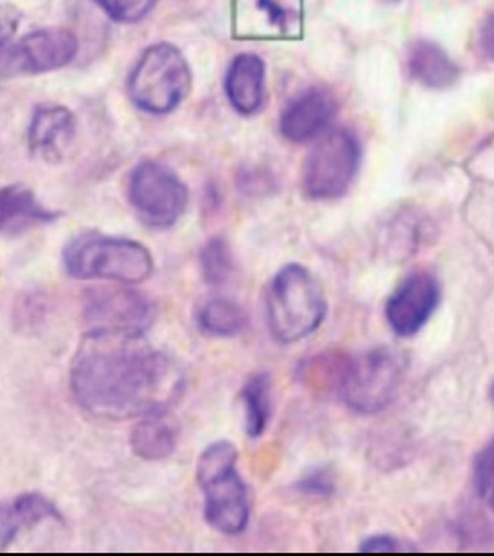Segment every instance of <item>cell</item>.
Instances as JSON below:
<instances>
[{
	"label": "cell",
	"mask_w": 494,
	"mask_h": 556,
	"mask_svg": "<svg viewBox=\"0 0 494 556\" xmlns=\"http://www.w3.org/2000/svg\"><path fill=\"white\" fill-rule=\"evenodd\" d=\"M111 21L135 25L153 13L159 0H94Z\"/></svg>",
	"instance_id": "23"
},
{
	"label": "cell",
	"mask_w": 494,
	"mask_h": 556,
	"mask_svg": "<svg viewBox=\"0 0 494 556\" xmlns=\"http://www.w3.org/2000/svg\"><path fill=\"white\" fill-rule=\"evenodd\" d=\"M62 263L69 276L81 281L101 279L124 286L147 281L154 270L153 255L142 243L96 231L69 240Z\"/></svg>",
	"instance_id": "3"
},
{
	"label": "cell",
	"mask_w": 494,
	"mask_h": 556,
	"mask_svg": "<svg viewBox=\"0 0 494 556\" xmlns=\"http://www.w3.org/2000/svg\"><path fill=\"white\" fill-rule=\"evenodd\" d=\"M69 383L81 409L121 421L166 410L180 399L185 376L173 357L150 348L143 337L87 333Z\"/></svg>",
	"instance_id": "1"
},
{
	"label": "cell",
	"mask_w": 494,
	"mask_h": 556,
	"mask_svg": "<svg viewBox=\"0 0 494 556\" xmlns=\"http://www.w3.org/2000/svg\"><path fill=\"white\" fill-rule=\"evenodd\" d=\"M268 329L282 344L305 340L328 315L320 282L305 266L287 264L271 279L266 295Z\"/></svg>",
	"instance_id": "2"
},
{
	"label": "cell",
	"mask_w": 494,
	"mask_h": 556,
	"mask_svg": "<svg viewBox=\"0 0 494 556\" xmlns=\"http://www.w3.org/2000/svg\"><path fill=\"white\" fill-rule=\"evenodd\" d=\"M127 198L147 227H174L189 204L188 186L173 169L154 161L138 163L127 180Z\"/></svg>",
	"instance_id": "8"
},
{
	"label": "cell",
	"mask_w": 494,
	"mask_h": 556,
	"mask_svg": "<svg viewBox=\"0 0 494 556\" xmlns=\"http://www.w3.org/2000/svg\"><path fill=\"white\" fill-rule=\"evenodd\" d=\"M362 165L359 138L350 128H330L306 155L302 186L314 201L340 200L352 188Z\"/></svg>",
	"instance_id": "6"
},
{
	"label": "cell",
	"mask_w": 494,
	"mask_h": 556,
	"mask_svg": "<svg viewBox=\"0 0 494 556\" xmlns=\"http://www.w3.org/2000/svg\"><path fill=\"white\" fill-rule=\"evenodd\" d=\"M60 219L38 201L33 189L25 185L0 188V236H17Z\"/></svg>",
	"instance_id": "16"
},
{
	"label": "cell",
	"mask_w": 494,
	"mask_h": 556,
	"mask_svg": "<svg viewBox=\"0 0 494 556\" xmlns=\"http://www.w3.org/2000/svg\"><path fill=\"white\" fill-rule=\"evenodd\" d=\"M305 0H232L237 37L295 40L303 33Z\"/></svg>",
	"instance_id": "11"
},
{
	"label": "cell",
	"mask_w": 494,
	"mask_h": 556,
	"mask_svg": "<svg viewBox=\"0 0 494 556\" xmlns=\"http://www.w3.org/2000/svg\"><path fill=\"white\" fill-rule=\"evenodd\" d=\"M224 91L237 114H258L267 92V67L263 58L251 52L237 54L225 73Z\"/></svg>",
	"instance_id": "14"
},
{
	"label": "cell",
	"mask_w": 494,
	"mask_h": 556,
	"mask_svg": "<svg viewBox=\"0 0 494 556\" xmlns=\"http://www.w3.org/2000/svg\"><path fill=\"white\" fill-rule=\"evenodd\" d=\"M202 276L210 286H224L235 271V256L227 240L213 237L204 244L200 254Z\"/></svg>",
	"instance_id": "22"
},
{
	"label": "cell",
	"mask_w": 494,
	"mask_h": 556,
	"mask_svg": "<svg viewBox=\"0 0 494 556\" xmlns=\"http://www.w3.org/2000/svg\"><path fill=\"white\" fill-rule=\"evenodd\" d=\"M192 80V70L181 50L169 42H157L141 54L131 70L128 97L145 114H173L188 99Z\"/></svg>",
	"instance_id": "5"
},
{
	"label": "cell",
	"mask_w": 494,
	"mask_h": 556,
	"mask_svg": "<svg viewBox=\"0 0 494 556\" xmlns=\"http://www.w3.org/2000/svg\"><path fill=\"white\" fill-rule=\"evenodd\" d=\"M52 519L60 520V511L40 493H25L3 501L0 503V552L8 549L22 531Z\"/></svg>",
	"instance_id": "17"
},
{
	"label": "cell",
	"mask_w": 494,
	"mask_h": 556,
	"mask_svg": "<svg viewBox=\"0 0 494 556\" xmlns=\"http://www.w3.org/2000/svg\"><path fill=\"white\" fill-rule=\"evenodd\" d=\"M22 13L10 3H0V49L5 48L13 40L18 26H21Z\"/></svg>",
	"instance_id": "26"
},
{
	"label": "cell",
	"mask_w": 494,
	"mask_h": 556,
	"mask_svg": "<svg viewBox=\"0 0 494 556\" xmlns=\"http://www.w3.org/2000/svg\"><path fill=\"white\" fill-rule=\"evenodd\" d=\"M337 115V97L329 89L311 87L283 106L279 115V131L288 142H315L332 128Z\"/></svg>",
	"instance_id": "13"
},
{
	"label": "cell",
	"mask_w": 494,
	"mask_h": 556,
	"mask_svg": "<svg viewBox=\"0 0 494 556\" xmlns=\"http://www.w3.org/2000/svg\"><path fill=\"white\" fill-rule=\"evenodd\" d=\"M194 317L202 332L216 338L239 337L248 326V314L243 306L221 295L202 302Z\"/></svg>",
	"instance_id": "20"
},
{
	"label": "cell",
	"mask_w": 494,
	"mask_h": 556,
	"mask_svg": "<svg viewBox=\"0 0 494 556\" xmlns=\"http://www.w3.org/2000/svg\"><path fill=\"white\" fill-rule=\"evenodd\" d=\"M473 484L481 500L494 511V438L474 457Z\"/></svg>",
	"instance_id": "24"
},
{
	"label": "cell",
	"mask_w": 494,
	"mask_h": 556,
	"mask_svg": "<svg viewBox=\"0 0 494 556\" xmlns=\"http://www.w3.org/2000/svg\"><path fill=\"white\" fill-rule=\"evenodd\" d=\"M481 48L490 60L494 61V13L482 25Z\"/></svg>",
	"instance_id": "28"
},
{
	"label": "cell",
	"mask_w": 494,
	"mask_h": 556,
	"mask_svg": "<svg viewBox=\"0 0 494 556\" xmlns=\"http://www.w3.org/2000/svg\"><path fill=\"white\" fill-rule=\"evenodd\" d=\"M406 363L394 349L369 350L342 365L338 389L353 412L375 415L387 409L403 382Z\"/></svg>",
	"instance_id": "7"
},
{
	"label": "cell",
	"mask_w": 494,
	"mask_h": 556,
	"mask_svg": "<svg viewBox=\"0 0 494 556\" xmlns=\"http://www.w3.org/2000/svg\"><path fill=\"white\" fill-rule=\"evenodd\" d=\"M441 302V286L428 271H415L396 287L388 299L389 328L398 337L410 338L421 332Z\"/></svg>",
	"instance_id": "12"
},
{
	"label": "cell",
	"mask_w": 494,
	"mask_h": 556,
	"mask_svg": "<svg viewBox=\"0 0 494 556\" xmlns=\"http://www.w3.org/2000/svg\"><path fill=\"white\" fill-rule=\"evenodd\" d=\"M337 488V478L329 468H317L307 472L297 483L299 492L306 496L328 497Z\"/></svg>",
	"instance_id": "25"
},
{
	"label": "cell",
	"mask_w": 494,
	"mask_h": 556,
	"mask_svg": "<svg viewBox=\"0 0 494 556\" xmlns=\"http://www.w3.org/2000/svg\"><path fill=\"white\" fill-rule=\"evenodd\" d=\"M79 52V40L64 27L34 30L15 42L0 60V74L7 77L37 76L67 67Z\"/></svg>",
	"instance_id": "10"
},
{
	"label": "cell",
	"mask_w": 494,
	"mask_h": 556,
	"mask_svg": "<svg viewBox=\"0 0 494 556\" xmlns=\"http://www.w3.org/2000/svg\"><path fill=\"white\" fill-rule=\"evenodd\" d=\"M77 134L76 116L60 104L40 106L35 111L27 130L30 151L46 162H60Z\"/></svg>",
	"instance_id": "15"
},
{
	"label": "cell",
	"mask_w": 494,
	"mask_h": 556,
	"mask_svg": "<svg viewBox=\"0 0 494 556\" xmlns=\"http://www.w3.org/2000/svg\"><path fill=\"white\" fill-rule=\"evenodd\" d=\"M360 552L364 554H392V552L411 551L404 546L396 536L388 534H377L368 536L360 544Z\"/></svg>",
	"instance_id": "27"
},
{
	"label": "cell",
	"mask_w": 494,
	"mask_h": 556,
	"mask_svg": "<svg viewBox=\"0 0 494 556\" xmlns=\"http://www.w3.org/2000/svg\"><path fill=\"white\" fill-rule=\"evenodd\" d=\"M180 427L166 410L142 416L131 430L130 446L142 460L159 462L173 456L177 450Z\"/></svg>",
	"instance_id": "18"
},
{
	"label": "cell",
	"mask_w": 494,
	"mask_h": 556,
	"mask_svg": "<svg viewBox=\"0 0 494 556\" xmlns=\"http://www.w3.org/2000/svg\"><path fill=\"white\" fill-rule=\"evenodd\" d=\"M492 395H493V400H494V383H493V388H492Z\"/></svg>",
	"instance_id": "29"
},
{
	"label": "cell",
	"mask_w": 494,
	"mask_h": 556,
	"mask_svg": "<svg viewBox=\"0 0 494 556\" xmlns=\"http://www.w3.org/2000/svg\"><path fill=\"white\" fill-rule=\"evenodd\" d=\"M235 443L217 441L202 451L197 465L198 484L204 495V515L221 534H241L251 517L248 485L237 469Z\"/></svg>",
	"instance_id": "4"
},
{
	"label": "cell",
	"mask_w": 494,
	"mask_h": 556,
	"mask_svg": "<svg viewBox=\"0 0 494 556\" xmlns=\"http://www.w3.org/2000/svg\"><path fill=\"white\" fill-rule=\"evenodd\" d=\"M244 410V430L249 438L258 439L266 433L271 419V379L267 372L249 377L241 389Z\"/></svg>",
	"instance_id": "21"
},
{
	"label": "cell",
	"mask_w": 494,
	"mask_h": 556,
	"mask_svg": "<svg viewBox=\"0 0 494 556\" xmlns=\"http://www.w3.org/2000/svg\"><path fill=\"white\" fill-rule=\"evenodd\" d=\"M407 70L411 79L430 89H447L457 84L460 68L433 41L419 40L414 42L407 53Z\"/></svg>",
	"instance_id": "19"
},
{
	"label": "cell",
	"mask_w": 494,
	"mask_h": 556,
	"mask_svg": "<svg viewBox=\"0 0 494 556\" xmlns=\"http://www.w3.org/2000/svg\"><path fill=\"white\" fill-rule=\"evenodd\" d=\"M154 303L141 291L121 287H100L88 291L84 318L94 336L143 337L155 320Z\"/></svg>",
	"instance_id": "9"
}]
</instances>
